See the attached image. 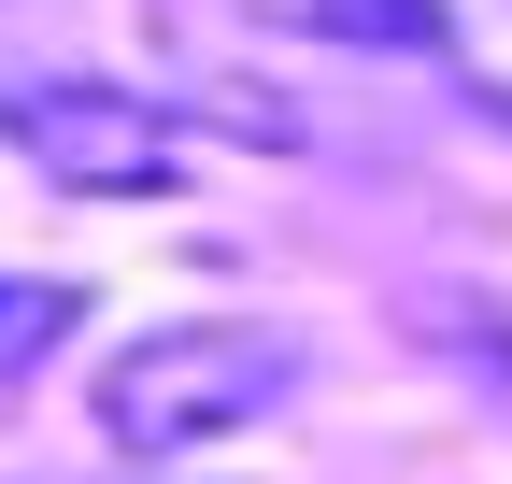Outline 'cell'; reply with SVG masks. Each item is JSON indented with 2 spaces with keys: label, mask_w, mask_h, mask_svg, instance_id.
<instances>
[{
  "label": "cell",
  "mask_w": 512,
  "mask_h": 484,
  "mask_svg": "<svg viewBox=\"0 0 512 484\" xmlns=\"http://www.w3.org/2000/svg\"><path fill=\"white\" fill-rule=\"evenodd\" d=\"M299 385H313V342L299 328H271V314H185V328H143L128 356H100L86 413H100V442L128 470H143V456L171 470L200 442L271 428V399H299Z\"/></svg>",
  "instance_id": "1"
},
{
  "label": "cell",
  "mask_w": 512,
  "mask_h": 484,
  "mask_svg": "<svg viewBox=\"0 0 512 484\" xmlns=\"http://www.w3.org/2000/svg\"><path fill=\"white\" fill-rule=\"evenodd\" d=\"M0 143H15L43 186H72V200H171L185 186V129L128 72H29L0 100Z\"/></svg>",
  "instance_id": "2"
},
{
  "label": "cell",
  "mask_w": 512,
  "mask_h": 484,
  "mask_svg": "<svg viewBox=\"0 0 512 484\" xmlns=\"http://www.w3.org/2000/svg\"><path fill=\"white\" fill-rule=\"evenodd\" d=\"M57 328H72V285H0V371L57 356Z\"/></svg>",
  "instance_id": "3"
}]
</instances>
